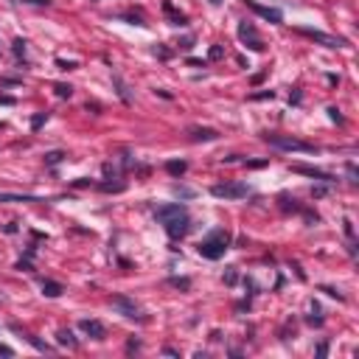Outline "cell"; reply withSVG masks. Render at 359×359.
Returning <instances> with one entry per match:
<instances>
[{
	"instance_id": "obj_1",
	"label": "cell",
	"mask_w": 359,
	"mask_h": 359,
	"mask_svg": "<svg viewBox=\"0 0 359 359\" xmlns=\"http://www.w3.org/2000/svg\"><path fill=\"white\" fill-rule=\"evenodd\" d=\"M228 244H230V236L225 233V230H213L205 241H199V255L202 258H210V261H216V258H222L225 255V250H228Z\"/></svg>"
},
{
	"instance_id": "obj_2",
	"label": "cell",
	"mask_w": 359,
	"mask_h": 359,
	"mask_svg": "<svg viewBox=\"0 0 359 359\" xmlns=\"http://www.w3.org/2000/svg\"><path fill=\"white\" fill-rule=\"evenodd\" d=\"M270 146L275 149H286V152H303V155H315V146L306 143V140H298V138H283V135H264Z\"/></svg>"
},
{
	"instance_id": "obj_3",
	"label": "cell",
	"mask_w": 359,
	"mask_h": 359,
	"mask_svg": "<svg viewBox=\"0 0 359 359\" xmlns=\"http://www.w3.org/2000/svg\"><path fill=\"white\" fill-rule=\"evenodd\" d=\"M210 194L216 197V199H241L250 194V185L244 183H225V185H213Z\"/></svg>"
},
{
	"instance_id": "obj_4",
	"label": "cell",
	"mask_w": 359,
	"mask_h": 359,
	"mask_svg": "<svg viewBox=\"0 0 359 359\" xmlns=\"http://www.w3.org/2000/svg\"><path fill=\"white\" fill-rule=\"evenodd\" d=\"M239 40H241V42L247 45V48H250V51H258L261 53L264 48H267V45H264V40L261 37H258V31H255V26L253 23H239Z\"/></svg>"
},
{
	"instance_id": "obj_5",
	"label": "cell",
	"mask_w": 359,
	"mask_h": 359,
	"mask_svg": "<svg viewBox=\"0 0 359 359\" xmlns=\"http://www.w3.org/2000/svg\"><path fill=\"white\" fill-rule=\"evenodd\" d=\"M298 34L309 37V40H315V42L325 45V48H345V40H340V37H328V34H323V31H315V28H298Z\"/></svg>"
},
{
	"instance_id": "obj_6",
	"label": "cell",
	"mask_w": 359,
	"mask_h": 359,
	"mask_svg": "<svg viewBox=\"0 0 359 359\" xmlns=\"http://www.w3.org/2000/svg\"><path fill=\"white\" fill-rule=\"evenodd\" d=\"M110 306H113L118 315H123V317H138V320H140L138 303H135V300H129V298H123V295H115V298L110 300Z\"/></svg>"
},
{
	"instance_id": "obj_7",
	"label": "cell",
	"mask_w": 359,
	"mask_h": 359,
	"mask_svg": "<svg viewBox=\"0 0 359 359\" xmlns=\"http://www.w3.org/2000/svg\"><path fill=\"white\" fill-rule=\"evenodd\" d=\"M163 228H166V233L171 239H183L185 233H188V213H183V216H174V219H168V222H163Z\"/></svg>"
},
{
	"instance_id": "obj_8",
	"label": "cell",
	"mask_w": 359,
	"mask_h": 359,
	"mask_svg": "<svg viewBox=\"0 0 359 359\" xmlns=\"http://www.w3.org/2000/svg\"><path fill=\"white\" fill-rule=\"evenodd\" d=\"M183 213H188V210H185V205H177V202H171V205H160V208L155 210L158 222H168V219H174V216H183Z\"/></svg>"
},
{
	"instance_id": "obj_9",
	"label": "cell",
	"mask_w": 359,
	"mask_h": 359,
	"mask_svg": "<svg viewBox=\"0 0 359 359\" xmlns=\"http://www.w3.org/2000/svg\"><path fill=\"white\" fill-rule=\"evenodd\" d=\"M247 6L255 11V14H261L264 20H270V23H280L283 20V14H280L278 9H270V6H261V3H255V0H244Z\"/></svg>"
},
{
	"instance_id": "obj_10",
	"label": "cell",
	"mask_w": 359,
	"mask_h": 359,
	"mask_svg": "<svg viewBox=\"0 0 359 359\" xmlns=\"http://www.w3.org/2000/svg\"><path fill=\"white\" fill-rule=\"evenodd\" d=\"M292 171L306 174V177H315V180H320V183H334V177L328 174V171H320V168H315V166H300V163H295V166H292Z\"/></svg>"
},
{
	"instance_id": "obj_11",
	"label": "cell",
	"mask_w": 359,
	"mask_h": 359,
	"mask_svg": "<svg viewBox=\"0 0 359 359\" xmlns=\"http://www.w3.org/2000/svg\"><path fill=\"white\" fill-rule=\"evenodd\" d=\"M79 328H81L84 334H90L93 340H104V334H107L104 323H98V320H81Z\"/></svg>"
},
{
	"instance_id": "obj_12",
	"label": "cell",
	"mask_w": 359,
	"mask_h": 359,
	"mask_svg": "<svg viewBox=\"0 0 359 359\" xmlns=\"http://www.w3.org/2000/svg\"><path fill=\"white\" fill-rule=\"evenodd\" d=\"M163 11H166V17H168V23L171 26H185L188 20H185V14H180V11L171 6V3H163Z\"/></svg>"
},
{
	"instance_id": "obj_13",
	"label": "cell",
	"mask_w": 359,
	"mask_h": 359,
	"mask_svg": "<svg viewBox=\"0 0 359 359\" xmlns=\"http://www.w3.org/2000/svg\"><path fill=\"white\" fill-rule=\"evenodd\" d=\"M62 292H65V286H62L59 280H42V295L45 298H59Z\"/></svg>"
},
{
	"instance_id": "obj_14",
	"label": "cell",
	"mask_w": 359,
	"mask_h": 359,
	"mask_svg": "<svg viewBox=\"0 0 359 359\" xmlns=\"http://www.w3.org/2000/svg\"><path fill=\"white\" fill-rule=\"evenodd\" d=\"M216 138H219L216 129H199V126L191 129V140H216Z\"/></svg>"
},
{
	"instance_id": "obj_15",
	"label": "cell",
	"mask_w": 359,
	"mask_h": 359,
	"mask_svg": "<svg viewBox=\"0 0 359 359\" xmlns=\"http://www.w3.org/2000/svg\"><path fill=\"white\" fill-rule=\"evenodd\" d=\"M56 340H59V345L76 348V337H73V331H70V328H59V334H56Z\"/></svg>"
},
{
	"instance_id": "obj_16",
	"label": "cell",
	"mask_w": 359,
	"mask_h": 359,
	"mask_svg": "<svg viewBox=\"0 0 359 359\" xmlns=\"http://www.w3.org/2000/svg\"><path fill=\"white\" fill-rule=\"evenodd\" d=\"M185 168H188V163H185V160H171V163H166V171H168L171 177L185 174Z\"/></svg>"
},
{
	"instance_id": "obj_17",
	"label": "cell",
	"mask_w": 359,
	"mask_h": 359,
	"mask_svg": "<svg viewBox=\"0 0 359 359\" xmlns=\"http://www.w3.org/2000/svg\"><path fill=\"white\" fill-rule=\"evenodd\" d=\"M0 202H42L37 197H17V194H0Z\"/></svg>"
},
{
	"instance_id": "obj_18",
	"label": "cell",
	"mask_w": 359,
	"mask_h": 359,
	"mask_svg": "<svg viewBox=\"0 0 359 359\" xmlns=\"http://www.w3.org/2000/svg\"><path fill=\"white\" fill-rule=\"evenodd\" d=\"M309 312H312V315H309V323L323 325V317H320V306H317V303H309Z\"/></svg>"
},
{
	"instance_id": "obj_19",
	"label": "cell",
	"mask_w": 359,
	"mask_h": 359,
	"mask_svg": "<svg viewBox=\"0 0 359 359\" xmlns=\"http://www.w3.org/2000/svg\"><path fill=\"white\" fill-rule=\"evenodd\" d=\"M113 81H115V87H118V96L123 98V101H129V93H126V84L121 81V76L118 73H113Z\"/></svg>"
},
{
	"instance_id": "obj_20",
	"label": "cell",
	"mask_w": 359,
	"mask_h": 359,
	"mask_svg": "<svg viewBox=\"0 0 359 359\" xmlns=\"http://www.w3.org/2000/svg\"><path fill=\"white\" fill-rule=\"evenodd\" d=\"M53 90H56V96H59V98H70V96H73V87H70V84H56Z\"/></svg>"
},
{
	"instance_id": "obj_21",
	"label": "cell",
	"mask_w": 359,
	"mask_h": 359,
	"mask_svg": "<svg viewBox=\"0 0 359 359\" xmlns=\"http://www.w3.org/2000/svg\"><path fill=\"white\" fill-rule=\"evenodd\" d=\"M62 158H65L62 152H48V155H45V163H48V166H56V163H62Z\"/></svg>"
},
{
	"instance_id": "obj_22",
	"label": "cell",
	"mask_w": 359,
	"mask_h": 359,
	"mask_svg": "<svg viewBox=\"0 0 359 359\" xmlns=\"http://www.w3.org/2000/svg\"><path fill=\"white\" fill-rule=\"evenodd\" d=\"M174 197H180V199H191L194 191L191 188H183V185H174Z\"/></svg>"
},
{
	"instance_id": "obj_23",
	"label": "cell",
	"mask_w": 359,
	"mask_h": 359,
	"mask_svg": "<svg viewBox=\"0 0 359 359\" xmlns=\"http://www.w3.org/2000/svg\"><path fill=\"white\" fill-rule=\"evenodd\" d=\"M45 121H48V113H37L34 118H31V129H40Z\"/></svg>"
},
{
	"instance_id": "obj_24",
	"label": "cell",
	"mask_w": 359,
	"mask_h": 359,
	"mask_svg": "<svg viewBox=\"0 0 359 359\" xmlns=\"http://www.w3.org/2000/svg\"><path fill=\"white\" fill-rule=\"evenodd\" d=\"M168 283H171V286H177V289H191V280H188V278H171Z\"/></svg>"
},
{
	"instance_id": "obj_25",
	"label": "cell",
	"mask_w": 359,
	"mask_h": 359,
	"mask_svg": "<svg viewBox=\"0 0 359 359\" xmlns=\"http://www.w3.org/2000/svg\"><path fill=\"white\" fill-rule=\"evenodd\" d=\"M236 280H239V275H236V267H228V272H225V283H228V286H233Z\"/></svg>"
},
{
	"instance_id": "obj_26",
	"label": "cell",
	"mask_w": 359,
	"mask_h": 359,
	"mask_svg": "<svg viewBox=\"0 0 359 359\" xmlns=\"http://www.w3.org/2000/svg\"><path fill=\"white\" fill-rule=\"evenodd\" d=\"M11 51L17 53V56H23V53H26V40H14V45H11Z\"/></svg>"
},
{
	"instance_id": "obj_27",
	"label": "cell",
	"mask_w": 359,
	"mask_h": 359,
	"mask_svg": "<svg viewBox=\"0 0 359 359\" xmlns=\"http://www.w3.org/2000/svg\"><path fill=\"white\" fill-rule=\"evenodd\" d=\"M208 56H210V59H222V56H225V48H222V45H213Z\"/></svg>"
},
{
	"instance_id": "obj_28",
	"label": "cell",
	"mask_w": 359,
	"mask_h": 359,
	"mask_svg": "<svg viewBox=\"0 0 359 359\" xmlns=\"http://www.w3.org/2000/svg\"><path fill=\"white\" fill-rule=\"evenodd\" d=\"M101 191H123V183H104Z\"/></svg>"
},
{
	"instance_id": "obj_29",
	"label": "cell",
	"mask_w": 359,
	"mask_h": 359,
	"mask_svg": "<svg viewBox=\"0 0 359 359\" xmlns=\"http://www.w3.org/2000/svg\"><path fill=\"white\" fill-rule=\"evenodd\" d=\"M155 53H158L160 59H168V56H171V51H168V48H163V45H155Z\"/></svg>"
},
{
	"instance_id": "obj_30",
	"label": "cell",
	"mask_w": 359,
	"mask_h": 359,
	"mask_svg": "<svg viewBox=\"0 0 359 359\" xmlns=\"http://www.w3.org/2000/svg\"><path fill=\"white\" fill-rule=\"evenodd\" d=\"M180 48H183V51H191V48H194V37L188 34V37L183 40V42H180Z\"/></svg>"
},
{
	"instance_id": "obj_31",
	"label": "cell",
	"mask_w": 359,
	"mask_h": 359,
	"mask_svg": "<svg viewBox=\"0 0 359 359\" xmlns=\"http://www.w3.org/2000/svg\"><path fill=\"white\" fill-rule=\"evenodd\" d=\"M272 96H275L272 90H264V93H255V96H250V98H253V101H261V98H272Z\"/></svg>"
},
{
	"instance_id": "obj_32",
	"label": "cell",
	"mask_w": 359,
	"mask_h": 359,
	"mask_svg": "<svg viewBox=\"0 0 359 359\" xmlns=\"http://www.w3.org/2000/svg\"><path fill=\"white\" fill-rule=\"evenodd\" d=\"M328 115H331V121H340L342 123V115H340V110H337V107H328Z\"/></svg>"
},
{
	"instance_id": "obj_33",
	"label": "cell",
	"mask_w": 359,
	"mask_h": 359,
	"mask_svg": "<svg viewBox=\"0 0 359 359\" xmlns=\"http://www.w3.org/2000/svg\"><path fill=\"white\" fill-rule=\"evenodd\" d=\"M56 65H59V70H73L76 68V62H65V59H59Z\"/></svg>"
},
{
	"instance_id": "obj_34",
	"label": "cell",
	"mask_w": 359,
	"mask_h": 359,
	"mask_svg": "<svg viewBox=\"0 0 359 359\" xmlns=\"http://www.w3.org/2000/svg\"><path fill=\"white\" fill-rule=\"evenodd\" d=\"M342 225H345V236H348V239H351V241H354V225H351V222H348V219H345V222H342Z\"/></svg>"
},
{
	"instance_id": "obj_35",
	"label": "cell",
	"mask_w": 359,
	"mask_h": 359,
	"mask_svg": "<svg viewBox=\"0 0 359 359\" xmlns=\"http://www.w3.org/2000/svg\"><path fill=\"white\" fill-rule=\"evenodd\" d=\"M320 292H325V295H331V298H340V300H342V295H340L337 289H331V286H323Z\"/></svg>"
},
{
	"instance_id": "obj_36",
	"label": "cell",
	"mask_w": 359,
	"mask_h": 359,
	"mask_svg": "<svg viewBox=\"0 0 359 359\" xmlns=\"http://www.w3.org/2000/svg\"><path fill=\"white\" fill-rule=\"evenodd\" d=\"M0 354H3V357H14V351H11L9 345H0Z\"/></svg>"
},
{
	"instance_id": "obj_37",
	"label": "cell",
	"mask_w": 359,
	"mask_h": 359,
	"mask_svg": "<svg viewBox=\"0 0 359 359\" xmlns=\"http://www.w3.org/2000/svg\"><path fill=\"white\" fill-rule=\"evenodd\" d=\"M325 354H328V345H325V342L323 345H317V357H325Z\"/></svg>"
},
{
	"instance_id": "obj_38",
	"label": "cell",
	"mask_w": 359,
	"mask_h": 359,
	"mask_svg": "<svg viewBox=\"0 0 359 359\" xmlns=\"http://www.w3.org/2000/svg\"><path fill=\"white\" fill-rule=\"evenodd\" d=\"M312 197H325V188H312Z\"/></svg>"
},
{
	"instance_id": "obj_39",
	"label": "cell",
	"mask_w": 359,
	"mask_h": 359,
	"mask_svg": "<svg viewBox=\"0 0 359 359\" xmlns=\"http://www.w3.org/2000/svg\"><path fill=\"white\" fill-rule=\"evenodd\" d=\"M26 3H34V6H48L51 0H26Z\"/></svg>"
},
{
	"instance_id": "obj_40",
	"label": "cell",
	"mask_w": 359,
	"mask_h": 359,
	"mask_svg": "<svg viewBox=\"0 0 359 359\" xmlns=\"http://www.w3.org/2000/svg\"><path fill=\"white\" fill-rule=\"evenodd\" d=\"M222 3H225V0H210V6H222Z\"/></svg>"
}]
</instances>
